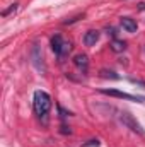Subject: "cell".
Returning <instances> with one entry per match:
<instances>
[{
	"label": "cell",
	"mask_w": 145,
	"mask_h": 147,
	"mask_svg": "<svg viewBox=\"0 0 145 147\" xmlns=\"http://www.w3.org/2000/svg\"><path fill=\"white\" fill-rule=\"evenodd\" d=\"M138 9H140V10H145V2H140V3H138Z\"/></svg>",
	"instance_id": "obj_13"
},
{
	"label": "cell",
	"mask_w": 145,
	"mask_h": 147,
	"mask_svg": "<svg viewBox=\"0 0 145 147\" xmlns=\"http://www.w3.org/2000/svg\"><path fill=\"white\" fill-rule=\"evenodd\" d=\"M103 94L106 96H113V98H119V99H128V101H142L145 103V98L142 96H133V94H128V92H123V91H116V89H101Z\"/></svg>",
	"instance_id": "obj_3"
},
{
	"label": "cell",
	"mask_w": 145,
	"mask_h": 147,
	"mask_svg": "<svg viewBox=\"0 0 145 147\" xmlns=\"http://www.w3.org/2000/svg\"><path fill=\"white\" fill-rule=\"evenodd\" d=\"M118 118H119V121H121L126 128H130L132 132H135V134H138V135H145V130L142 128V125H140V123L137 121V118H135L133 115H130L128 111H119Z\"/></svg>",
	"instance_id": "obj_2"
},
{
	"label": "cell",
	"mask_w": 145,
	"mask_h": 147,
	"mask_svg": "<svg viewBox=\"0 0 145 147\" xmlns=\"http://www.w3.org/2000/svg\"><path fill=\"white\" fill-rule=\"evenodd\" d=\"M97 147L99 146V140H89V142H87V144H84V147Z\"/></svg>",
	"instance_id": "obj_12"
},
{
	"label": "cell",
	"mask_w": 145,
	"mask_h": 147,
	"mask_svg": "<svg viewBox=\"0 0 145 147\" xmlns=\"http://www.w3.org/2000/svg\"><path fill=\"white\" fill-rule=\"evenodd\" d=\"M103 74V77H106V79H119V75H116L114 72H111V70H101Z\"/></svg>",
	"instance_id": "obj_10"
},
{
	"label": "cell",
	"mask_w": 145,
	"mask_h": 147,
	"mask_svg": "<svg viewBox=\"0 0 145 147\" xmlns=\"http://www.w3.org/2000/svg\"><path fill=\"white\" fill-rule=\"evenodd\" d=\"M111 50L113 51H116V53H121V51H125L126 50V41H123V39H113L111 41Z\"/></svg>",
	"instance_id": "obj_9"
},
{
	"label": "cell",
	"mask_w": 145,
	"mask_h": 147,
	"mask_svg": "<svg viewBox=\"0 0 145 147\" xmlns=\"http://www.w3.org/2000/svg\"><path fill=\"white\" fill-rule=\"evenodd\" d=\"M31 58H33V65L36 67L39 72H41V74L46 72V67H44V62H43V55H41V51H39V46H38V45H34V46H33Z\"/></svg>",
	"instance_id": "obj_4"
},
{
	"label": "cell",
	"mask_w": 145,
	"mask_h": 147,
	"mask_svg": "<svg viewBox=\"0 0 145 147\" xmlns=\"http://www.w3.org/2000/svg\"><path fill=\"white\" fill-rule=\"evenodd\" d=\"M73 63H75L77 69H80L84 74H87V70H89V57H87L85 53L75 55V57H73Z\"/></svg>",
	"instance_id": "obj_5"
},
{
	"label": "cell",
	"mask_w": 145,
	"mask_h": 147,
	"mask_svg": "<svg viewBox=\"0 0 145 147\" xmlns=\"http://www.w3.org/2000/svg\"><path fill=\"white\" fill-rule=\"evenodd\" d=\"M65 41H67V39H63L60 34H55V36L51 38V50L55 51V55H56V57L60 55V51H62V48H63Z\"/></svg>",
	"instance_id": "obj_6"
},
{
	"label": "cell",
	"mask_w": 145,
	"mask_h": 147,
	"mask_svg": "<svg viewBox=\"0 0 145 147\" xmlns=\"http://www.w3.org/2000/svg\"><path fill=\"white\" fill-rule=\"evenodd\" d=\"M97 39H99V31L91 29V31H87L85 36H84V45H85V46H92V45L97 43Z\"/></svg>",
	"instance_id": "obj_8"
},
{
	"label": "cell",
	"mask_w": 145,
	"mask_h": 147,
	"mask_svg": "<svg viewBox=\"0 0 145 147\" xmlns=\"http://www.w3.org/2000/svg\"><path fill=\"white\" fill-rule=\"evenodd\" d=\"M17 5H19V3H12V5H10L7 10H3V12H2V16H3V17H7L10 12H15V10H17Z\"/></svg>",
	"instance_id": "obj_11"
},
{
	"label": "cell",
	"mask_w": 145,
	"mask_h": 147,
	"mask_svg": "<svg viewBox=\"0 0 145 147\" xmlns=\"http://www.w3.org/2000/svg\"><path fill=\"white\" fill-rule=\"evenodd\" d=\"M121 26H123V29H126L128 33H137V29H138L137 21L132 19V17H121Z\"/></svg>",
	"instance_id": "obj_7"
},
{
	"label": "cell",
	"mask_w": 145,
	"mask_h": 147,
	"mask_svg": "<svg viewBox=\"0 0 145 147\" xmlns=\"http://www.w3.org/2000/svg\"><path fill=\"white\" fill-rule=\"evenodd\" d=\"M33 108L39 118H46L51 110V98L46 91H36L33 96Z\"/></svg>",
	"instance_id": "obj_1"
}]
</instances>
